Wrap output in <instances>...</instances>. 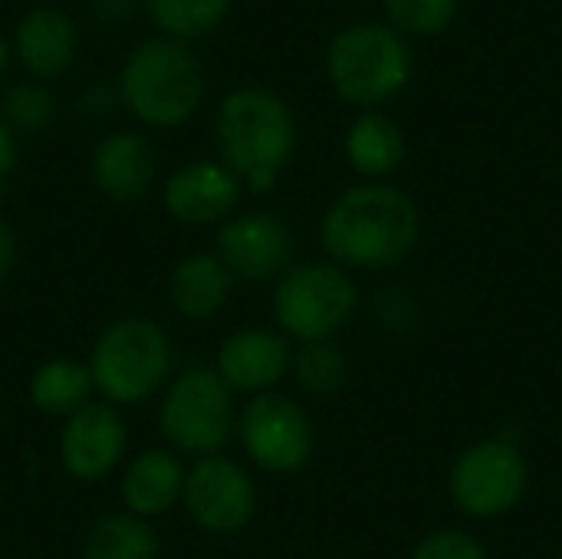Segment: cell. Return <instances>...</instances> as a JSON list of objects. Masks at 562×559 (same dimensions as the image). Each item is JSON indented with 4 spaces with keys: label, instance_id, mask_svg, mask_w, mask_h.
<instances>
[{
    "label": "cell",
    "instance_id": "11",
    "mask_svg": "<svg viewBox=\"0 0 562 559\" xmlns=\"http://www.w3.org/2000/svg\"><path fill=\"white\" fill-rule=\"evenodd\" d=\"M217 257L240 280H270L293 257V231L270 211H250L227 221L217 234Z\"/></svg>",
    "mask_w": 562,
    "mask_h": 559
},
{
    "label": "cell",
    "instance_id": "25",
    "mask_svg": "<svg viewBox=\"0 0 562 559\" xmlns=\"http://www.w3.org/2000/svg\"><path fill=\"white\" fill-rule=\"evenodd\" d=\"M3 115L13 128L20 132H40L53 122L56 115V102L49 96V89L36 86V82H20L7 92L3 99Z\"/></svg>",
    "mask_w": 562,
    "mask_h": 559
},
{
    "label": "cell",
    "instance_id": "4",
    "mask_svg": "<svg viewBox=\"0 0 562 559\" xmlns=\"http://www.w3.org/2000/svg\"><path fill=\"white\" fill-rule=\"evenodd\" d=\"M326 76L342 102L382 105L408 86L412 49L392 23H352L326 46Z\"/></svg>",
    "mask_w": 562,
    "mask_h": 559
},
{
    "label": "cell",
    "instance_id": "5",
    "mask_svg": "<svg viewBox=\"0 0 562 559\" xmlns=\"http://www.w3.org/2000/svg\"><path fill=\"white\" fill-rule=\"evenodd\" d=\"M95 389L122 405H138L151 399L171 372V339L168 333L142 316L119 320L102 333L92 353Z\"/></svg>",
    "mask_w": 562,
    "mask_h": 559
},
{
    "label": "cell",
    "instance_id": "29",
    "mask_svg": "<svg viewBox=\"0 0 562 559\" xmlns=\"http://www.w3.org/2000/svg\"><path fill=\"white\" fill-rule=\"evenodd\" d=\"M7 63H10V46H7V40L0 36V76H3Z\"/></svg>",
    "mask_w": 562,
    "mask_h": 559
},
{
    "label": "cell",
    "instance_id": "17",
    "mask_svg": "<svg viewBox=\"0 0 562 559\" xmlns=\"http://www.w3.org/2000/svg\"><path fill=\"white\" fill-rule=\"evenodd\" d=\"M184 481L188 471L171 451H145L125 471L122 497L135 517H158L184 497Z\"/></svg>",
    "mask_w": 562,
    "mask_h": 559
},
{
    "label": "cell",
    "instance_id": "24",
    "mask_svg": "<svg viewBox=\"0 0 562 559\" xmlns=\"http://www.w3.org/2000/svg\"><path fill=\"white\" fill-rule=\"evenodd\" d=\"M385 13L398 33L438 36L458 16V0H385Z\"/></svg>",
    "mask_w": 562,
    "mask_h": 559
},
{
    "label": "cell",
    "instance_id": "13",
    "mask_svg": "<svg viewBox=\"0 0 562 559\" xmlns=\"http://www.w3.org/2000/svg\"><path fill=\"white\" fill-rule=\"evenodd\" d=\"M240 201V178L221 161H191L165 185V208L184 224H211Z\"/></svg>",
    "mask_w": 562,
    "mask_h": 559
},
{
    "label": "cell",
    "instance_id": "7",
    "mask_svg": "<svg viewBox=\"0 0 562 559\" xmlns=\"http://www.w3.org/2000/svg\"><path fill=\"white\" fill-rule=\"evenodd\" d=\"M161 435L184 455L211 458L234 435V399L217 369H188L161 402Z\"/></svg>",
    "mask_w": 562,
    "mask_h": 559
},
{
    "label": "cell",
    "instance_id": "9",
    "mask_svg": "<svg viewBox=\"0 0 562 559\" xmlns=\"http://www.w3.org/2000/svg\"><path fill=\"white\" fill-rule=\"evenodd\" d=\"M240 441L263 471L290 474L310 461L316 435L310 415L293 399L263 392L240 415Z\"/></svg>",
    "mask_w": 562,
    "mask_h": 559
},
{
    "label": "cell",
    "instance_id": "21",
    "mask_svg": "<svg viewBox=\"0 0 562 559\" xmlns=\"http://www.w3.org/2000/svg\"><path fill=\"white\" fill-rule=\"evenodd\" d=\"M82 559H158V537L142 517L112 514L89 530Z\"/></svg>",
    "mask_w": 562,
    "mask_h": 559
},
{
    "label": "cell",
    "instance_id": "12",
    "mask_svg": "<svg viewBox=\"0 0 562 559\" xmlns=\"http://www.w3.org/2000/svg\"><path fill=\"white\" fill-rule=\"evenodd\" d=\"M122 451H125V425L112 405L95 402L69 415L59 438V455L72 478L95 481L109 474L119 465Z\"/></svg>",
    "mask_w": 562,
    "mask_h": 559
},
{
    "label": "cell",
    "instance_id": "30",
    "mask_svg": "<svg viewBox=\"0 0 562 559\" xmlns=\"http://www.w3.org/2000/svg\"><path fill=\"white\" fill-rule=\"evenodd\" d=\"M333 559H339V557H333Z\"/></svg>",
    "mask_w": 562,
    "mask_h": 559
},
{
    "label": "cell",
    "instance_id": "3",
    "mask_svg": "<svg viewBox=\"0 0 562 559\" xmlns=\"http://www.w3.org/2000/svg\"><path fill=\"white\" fill-rule=\"evenodd\" d=\"M119 92L142 122L175 128L198 112L204 99V69L181 40H145L128 53Z\"/></svg>",
    "mask_w": 562,
    "mask_h": 559
},
{
    "label": "cell",
    "instance_id": "14",
    "mask_svg": "<svg viewBox=\"0 0 562 559\" xmlns=\"http://www.w3.org/2000/svg\"><path fill=\"white\" fill-rule=\"evenodd\" d=\"M293 369L290 343L270 329H244L234 333L217 356V376L231 392H257L263 395Z\"/></svg>",
    "mask_w": 562,
    "mask_h": 559
},
{
    "label": "cell",
    "instance_id": "27",
    "mask_svg": "<svg viewBox=\"0 0 562 559\" xmlns=\"http://www.w3.org/2000/svg\"><path fill=\"white\" fill-rule=\"evenodd\" d=\"M13 260H16V241H13V231L0 221V283L7 280V273L13 270Z\"/></svg>",
    "mask_w": 562,
    "mask_h": 559
},
{
    "label": "cell",
    "instance_id": "2",
    "mask_svg": "<svg viewBox=\"0 0 562 559\" xmlns=\"http://www.w3.org/2000/svg\"><path fill=\"white\" fill-rule=\"evenodd\" d=\"M214 138L224 165L247 181L250 191L263 194L277 185L296 152V119L273 89L240 86L224 96L214 119Z\"/></svg>",
    "mask_w": 562,
    "mask_h": 559
},
{
    "label": "cell",
    "instance_id": "28",
    "mask_svg": "<svg viewBox=\"0 0 562 559\" xmlns=\"http://www.w3.org/2000/svg\"><path fill=\"white\" fill-rule=\"evenodd\" d=\"M13 165H16V142H13L7 122H0V181L10 175Z\"/></svg>",
    "mask_w": 562,
    "mask_h": 559
},
{
    "label": "cell",
    "instance_id": "6",
    "mask_svg": "<svg viewBox=\"0 0 562 559\" xmlns=\"http://www.w3.org/2000/svg\"><path fill=\"white\" fill-rule=\"evenodd\" d=\"M359 293L352 277L333 264L293 267L273 297L277 323L300 343H323L356 313Z\"/></svg>",
    "mask_w": 562,
    "mask_h": 559
},
{
    "label": "cell",
    "instance_id": "10",
    "mask_svg": "<svg viewBox=\"0 0 562 559\" xmlns=\"http://www.w3.org/2000/svg\"><path fill=\"white\" fill-rule=\"evenodd\" d=\"M184 507L198 527L211 534L240 530L257 507V488L240 465L231 458L211 455L201 458L184 481Z\"/></svg>",
    "mask_w": 562,
    "mask_h": 559
},
{
    "label": "cell",
    "instance_id": "23",
    "mask_svg": "<svg viewBox=\"0 0 562 559\" xmlns=\"http://www.w3.org/2000/svg\"><path fill=\"white\" fill-rule=\"evenodd\" d=\"M145 7L151 23L171 40H191L221 26L231 0H145Z\"/></svg>",
    "mask_w": 562,
    "mask_h": 559
},
{
    "label": "cell",
    "instance_id": "18",
    "mask_svg": "<svg viewBox=\"0 0 562 559\" xmlns=\"http://www.w3.org/2000/svg\"><path fill=\"white\" fill-rule=\"evenodd\" d=\"M168 297L181 316L207 320L231 297V270L217 254H194L175 267L168 280Z\"/></svg>",
    "mask_w": 562,
    "mask_h": 559
},
{
    "label": "cell",
    "instance_id": "1",
    "mask_svg": "<svg viewBox=\"0 0 562 559\" xmlns=\"http://www.w3.org/2000/svg\"><path fill=\"white\" fill-rule=\"evenodd\" d=\"M319 237L336 264L382 270L415 250L422 214L402 188L356 185L329 204Z\"/></svg>",
    "mask_w": 562,
    "mask_h": 559
},
{
    "label": "cell",
    "instance_id": "15",
    "mask_svg": "<svg viewBox=\"0 0 562 559\" xmlns=\"http://www.w3.org/2000/svg\"><path fill=\"white\" fill-rule=\"evenodd\" d=\"M155 148L138 132H112L105 135L89 161L92 181L102 194L115 201L142 198L155 181Z\"/></svg>",
    "mask_w": 562,
    "mask_h": 559
},
{
    "label": "cell",
    "instance_id": "19",
    "mask_svg": "<svg viewBox=\"0 0 562 559\" xmlns=\"http://www.w3.org/2000/svg\"><path fill=\"white\" fill-rule=\"evenodd\" d=\"M342 148H346L349 165L366 178H385V175L398 171V165L408 155L405 132L382 112L359 115L349 125Z\"/></svg>",
    "mask_w": 562,
    "mask_h": 559
},
{
    "label": "cell",
    "instance_id": "22",
    "mask_svg": "<svg viewBox=\"0 0 562 559\" xmlns=\"http://www.w3.org/2000/svg\"><path fill=\"white\" fill-rule=\"evenodd\" d=\"M349 359L346 353L323 339V343H303V349L293 356V376L303 395L326 402L333 395H339L349 385Z\"/></svg>",
    "mask_w": 562,
    "mask_h": 559
},
{
    "label": "cell",
    "instance_id": "20",
    "mask_svg": "<svg viewBox=\"0 0 562 559\" xmlns=\"http://www.w3.org/2000/svg\"><path fill=\"white\" fill-rule=\"evenodd\" d=\"M92 372L82 366V362H72V359H56V362H46L33 382H30V399L40 412L46 415H76L89 392H92Z\"/></svg>",
    "mask_w": 562,
    "mask_h": 559
},
{
    "label": "cell",
    "instance_id": "8",
    "mask_svg": "<svg viewBox=\"0 0 562 559\" xmlns=\"http://www.w3.org/2000/svg\"><path fill=\"white\" fill-rule=\"evenodd\" d=\"M530 468L514 441L491 438L468 448L451 471V497L471 517H501L527 494Z\"/></svg>",
    "mask_w": 562,
    "mask_h": 559
},
{
    "label": "cell",
    "instance_id": "26",
    "mask_svg": "<svg viewBox=\"0 0 562 559\" xmlns=\"http://www.w3.org/2000/svg\"><path fill=\"white\" fill-rule=\"evenodd\" d=\"M412 559H487V550L464 530H438L412 550Z\"/></svg>",
    "mask_w": 562,
    "mask_h": 559
},
{
    "label": "cell",
    "instance_id": "16",
    "mask_svg": "<svg viewBox=\"0 0 562 559\" xmlns=\"http://www.w3.org/2000/svg\"><path fill=\"white\" fill-rule=\"evenodd\" d=\"M13 46L33 76H59L76 56V23L59 7H33L16 23Z\"/></svg>",
    "mask_w": 562,
    "mask_h": 559
}]
</instances>
